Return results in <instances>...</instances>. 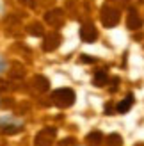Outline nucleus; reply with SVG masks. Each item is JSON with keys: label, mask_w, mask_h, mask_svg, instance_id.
<instances>
[{"label": "nucleus", "mask_w": 144, "mask_h": 146, "mask_svg": "<svg viewBox=\"0 0 144 146\" xmlns=\"http://www.w3.org/2000/svg\"><path fill=\"white\" fill-rule=\"evenodd\" d=\"M77 144L78 143H77L75 137H66V139H62V141L57 143V146H77Z\"/></svg>", "instance_id": "15"}, {"label": "nucleus", "mask_w": 144, "mask_h": 146, "mask_svg": "<svg viewBox=\"0 0 144 146\" xmlns=\"http://www.w3.org/2000/svg\"><path fill=\"white\" fill-rule=\"evenodd\" d=\"M132 105H133V94H126V98H123L118 104V107H116V111L119 112V114H125V112H128L132 109Z\"/></svg>", "instance_id": "9"}, {"label": "nucleus", "mask_w": 144, "mask_h": 146, "mask_svg": "<svg viewBox=\"0 0 144 146\" xmlns=\"http://www.w3.org/2000/svg\"><path fill=\"white\" fill-rule=\"evenodd\" d=\"M57 137L55 127H45L34 135V146H52Z\"/></svg>", "instance_id": "2"}, {"label": "nucleus", "mask_w": 144, "mask_h": 146, "mask_svg": "<svg viewBox=\"0 0 144 146\" xmlns=\"http://www.w3.org/2000/svg\"><path fill=\"white\" fill-rule=\"evenodd\" d=\"M45 21L52 27V29H59L64 25V13L61 9H54V11H48L45 14Z\"/></svg>", "instance_id": "6"}, {"label": "nucleus", "mask_w": 144, "mask_h": 146, "mask_svg": "<svg viewBox=\"0 0 144 146\" xmlns=\"http://www.w3.org/2000/svg\"><path fill=\"white\" fill-rule=\"evenodd\" d=\"M5 68H7V61L4 59V57H0V73L5 71Z\"/></svg>", "instance_id": "16"}, {"label": "nucleus", "mask_w": 144, "mask_h": 146, "mask_svg": "<svg viewBox=\"0 0 144 146\" xmlns=\"http://www.w3.org/2000/svg\"><path fill=\"white\" fill-rule=\"evenodd\" d=\"M61 43H62V36L57 31H50V34L43 36V50L45 52H54L61 46Z\"/></svg>", "instance_id": "4"}, {"label": "nucleus", "mask_w": 144, "mask_h": 146, "mask_svg": "<svg viewBox=\"0 0 144 146\" xmlns=\"http://www.w3.org/2000/svg\"><path fill=\"white\" fill-rule=\"evenodd\" d=\"M126 27L130 29V31H139V29L142 27V20L139 16V13L135 9H130L126 14Z\"/></svg>", "instance_id": "7"}, {"label": "nucleus", "mask_w": 144, "mask_h": 146, "mask_svg": "<svg viewBox=\"0 0 144 146\" xmlns=\"http://www.w3.org/2000/svg\"><path fill=\"white\" fill-rule=\"evenodd\" d=\"M27 29H28V34H32V36H45V31H43V23H39V21L30 23Z\"/></svg>", "instance_id": "12"}, {"label": "nucleus", "mask_w": 144, "mask_h": 146, "mask_svg": "<svg viewBox=\"0 0 144 146\" xmlns=\"http://www.w3.org/2000/svg\"><path fill=\"white\" fill-rule=\"evenodd\" d=\"M30 84H32V89L38 91V93H46L50 89V80L43 75H36Z\"/></svg>", "instance_id": "8"}, {"label": "nucleus", "mask_w": 144, "mask_h": 146, "mask_svg": "<svg viewBox=\"0 0 144 146\" xmlns=\"http://www.w3.org/2000/svg\"><path fill=\"white\" fill-rule=\"evenodd\" d=\"M20 127L18 125H5V127H0V132L2 134H18L20 132Z\"/></svg>", "instance_id": "14"}, {"label": "nucleus", "mask_w": 144, "mask_h": 146, "mask_svg": "<svg viewBox=\"0 0 144 146\" xmlns=\"http://www.w3.org/2000/svg\"><path fill=\"white\" fill-rule=\"evenodd\" d=\"M52 104L57 105V107H61V109H68L75 104V91L73 89H69V87H59V89H55L52 93Z\"/></svg>", "instance_id": "1"}, {"label": "nucleus", "mask_w": 144, "mask_h": 146, "mask_svg": "<svg viewBox=\"0 0 144 146\" xmlns=\"http://www.w3.org/2000/svg\"><path fill=\"white\" fill-rule=\"evenodd\" d=\"M20 2H23L25 5H30V7L34 5V2H32V0H20Z\"/></svg>", "instance_id": "18"}, {"label": "nucleus", "mask_w": 144, "mask_h": 146, "mask_svg": "<svg viewBox=\"0 0 144 146\" xmlns=\"http://www.w3.org/2000/svg\"><path fill=\"white\" fill-rule=\"evenodd\" d=\"M85 141H87L89 144H100L103 141V134L100 132V130H94V132H91L87 137H85Z\"/></svg>", "instance_id": "11"}, {"label": "nucleus", "mask_w": 144, "mask_h": 146, "mask_svg": "<svg viewBox=\"0 0 144 146\" xmlns=\"http://www.w3.org/2000/svg\"><path fill=\"white\" fill-rule=\"evenodd\" d=\"M137 146H144V143H139V144H137Z\"/></svg>", "instance_id": "19"}, {"label": "nucleus", "mask_w": 144, "mask_h": 146, "mask_svg": "<svg viewBox=\"0 0 144 146\" xmlns=\"http://www.w3.org/2000/svg\"><path fill=\"white\" fill-rule=\"evenodd\" d=\"M80 39L84 43H92L98 39V29L94 27L92 21H85L80 29Z\"/></svg>", "instance_id": "5"}, {"label": "nucleus", "mask_w": 144, "mask_h": 146, "mask_svg": "<svg viewBox=\"0 0 144 146\" xmlns=\"http://www.w3.org/2000/svg\"><path fill=\"white\" fill-rule=\"evenodd\" d=\"M107 146H123V137L118 134H110L107 137Z\"/></svg>", "instance_id": "13"}, {"label": "nucleus", "mask_w": 144, "mask_h": 146, "mask_svg": "<svg viewBox=\"0 0 144 146\" xmlns=\"http://www.w3.org/2000/svg\"><path fill=\"white\" fill-rule=\"evenodd\" d=\"M94 86L96 87H103L105 84H107V80H109V77H107V71L105 70H98L96 73H94Z\"/></svg>", "instance_id": "10"}, {"label": "nucleus", "mask_w": 144, "mask_h": 146, "mask_svg": "<svg viewBox=\"0 0 144 146\" xmlns=\"http://www.w3.org/2000/svg\"><path fill=\"white\" fill-rule=\"evenodd\" d=\"M119 20H121L119 9H116L112 5H105L102 9V23L105 27H116L119 23Z\"/></svg>", "instance_id": "3"}, {"label": "nucleus", "mask_w": 144, "mask_h": 146, "mask_svg": "<svg viewBox=\"0 0 144 146\" xmlns=\"http://www.w3.org/2000/svg\"><path fill=\"white\" fill-rule=\"evenodd\" d=\"M82 61H84V62H94L96 59H94V57L91 59V55H82Z\"/></svg>", "instance_id": "17"}]
</instances>
